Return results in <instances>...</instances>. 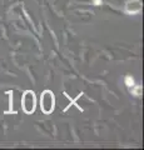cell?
Returning <instances> with one entry per match:
<instances>
[{
  "label": "cell",
  "instance_id": "obj_1",
  "mask_svg": "<svg viewBox=\"0 0 144 150\" xmlns=\"http://www.w3.org/2000/svg\"><path fill=\"white\" fill-rule=\"evenodd\" d=\"M55 106V98L54 94L50 90H45L41 94L40 98V109L43 110L44 114H52Z\"/></svg>",
  "mask_w": 144,
  "mask_h": 150
},
{
  "label": "cell",
  "instance_id": "obj_2",
  "mask_svg": "<svg viewBox=\"0 0 144 150\" xmlns=\"http://www.w3.org/2000/svg\"><path fill=\"white\" fill-rule=\"evenodd\" d=\"M35 105H36L35 94L30 90L25 91L24 95H23V109H24V111L26 114H31L35 110Z\"/></svg>",
  "mask_w": 144,
  "mask_h": 150
},
{
  "label": "cell",
  "instance_id": "obj_3",
  "mask_svg": "<svg viewBox=\"0 0 144 150\" xmlns=\"http://www.w3.org/2000/svg\"><path fill=\"white\" fill-rule=\"evenodd\" d=\"M125 10L129 14H138L142 10V3L139 0H131V1L127 3Z\"/></svg>",
  "mask_w": 144,
  "mask_h": 150
},
{
  "label": "cell",
  "instance_id": "obj_4",
  "mask_svg": "<svg viewBox=\"0 0 144 150\" xmlns=\"http://www.w3.org/2000/svg\"><path fill=\"white\" fill-rule=\"evenodd\" d=\"M125 84H127L128 88L134 86V79L132 76H125Z\"/></svg>",
  "mask_w": 144,
  "mask_h": 150
},
{
  "label": "cell",
  "instance_id": "obj_5",
  "mask_svg": "<svg viewBox=\"0 0 144 150\" xmlns=\"http://www.w3.org/2000/svg\"><path fill=\"white\" fill-rule=\"evenodd\" d=\"M100 1H101V0H94V3H95V5H99V4H100Z\"/></svg>",
  "mask_w": 144,
  "mask_h": 150
}]
</instances>
